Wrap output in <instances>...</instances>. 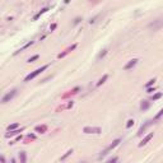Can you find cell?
Returning <instances> with one entry per match:
<instances>
[{"label":"cell","instance_id":"obj_1","mask_svg":"<svg viewBox=\"0 0 163 163\" xmlns=\"http://www.w3.org/2000/svg\"><path fill=\"white\" fill-rule=\"evenodd\" d=\"M50 66V64H46V65H43V66H41V68H38V69H36L35 71H32L31 74H28L26 78H24V82H29V80H32V79H35V78L38 75V74H41L42 71H45L47 68Z\"/></svg>","mask_w":163,"mask_h":163},{"label":"cell","instance_id":"obj_2","mask_svg":"<svg viewBox=\"0 0 163 163\" xmlns=\"http://www.w3.org/2000/svg\"><path fill=\"white\" fill-rule=\"evenodd\" d=\"M15 93H17V89H12L10 92H8V93L1 98V103H7V102H9L10 99H13V97L15 96Z\"/></svg>","mask_w":163,"mask_h":163},{"label":"cell","instance_id":"obj_3","mask_svg":"<svg viewBox=\"0 0 163 163\" xmlns=\"http://www.w3.org/2000/svg\"><path fill=\"white\" fill-rule=\"evenodd\" d=\"M75 47H77V43H74V45H73V46L68 47V48H66V50H65L64 52H61V54H59V55H58V59H63V58H65V56L68 55V54H69L70 51H73V50H74Z\"/></svg>","mask_w":163,"mask_h":163},{"label":"cell","instance_id":"obj_4","mask_svg":"<svg viewBox=\"0 0 163 163\" xmlns=\"http://www.w3.org/2000/svg\"><path fill=\"white\" fill-rule=\"evenodd\" d=\"M120 142H121V139H115V140H114V142H112V144H111V145H110V147H108L107 149H106V150L103 152V153H102V154H103V155H105V154H107V153H108V152H110L111 149H114L115 147H117V145H119V144H120Z\"/></svg>","mask_w":163,"mask_h":163},{"label":"cell","instance_id":"obj_5","mask_svg":"<svg viewBox=\"0 0 163 163\" xmlns=\"http://www.w3.org/2000/svg\"><path fill=\"white\" fill-rule=\"evenodd\" d=\"M136 64H138V59H133V60H130V61H129V63L125 65V68H124V69H125V70H129V69L134 68Z\"/></svg>","mask_w":163,"mask_h":163},{"label":"cell","instance_id":"obj_6","mask_svg":"<svg viewBox=\"0 0 163 163\" xmlns=\"http://www.w3.org/2000/svg\"><path fill=\"white\" fill-rule=\"evenodd\" d=\"M84 133H94V134H99L101 133V129L99 127H84Z\"/></svg>","mask_w":163,"mask_h":163},{"label":"cell","instance_id":"obj_7","mask_svg":"<svg viewBox=\"0 0 163 163\" xmlns=\"http://www.w3.org/2000/svg\"><path fill=\"white\" fill-rule=\"evenodd\" d=\"M23 129H15V130H10V131H8V134H5V138H10V136H14V135H17V134H19Z\"/></svg>","mask_w":163,"mask_h":163},{"label":"cell","instance_id":"obj_8","mask_svg":"<svg viewBox=\"0 0 163 163\" xmlns=\"http://www.w3.org/2000/svg\"><path fill=\"white\" fill-rule=\"evenodd\" d=\"M153 136H154V134H153V133H150L149 135H147V136H145V138L142 140V143L139 144V147H143V145H145V144H147V143H148V142H149V140H150L152 138H153Z\"/></svg>","mask_w":163,"mask_h":163},{"label":"cell","instance_id":"obj_9","mask_svg":"<svg viewBox=\"0 0 163 163\" xmlns=\"http://www.w3.org/2000/svg\"><path fill=\"white\" fill-rule=\"evenodd\" d=\"M150 122H152V121H147V122H145V124H144V125H143L142 127L139 129V131H138V135H142V134L145 131V129H147V127L150 125Z\"/></svg>","mask_w":163,"mask_h":163},{"label":"cell","instance_id":"obj_10","mask_svg":"<svg viewBox=\"0 0 163 163\" xmlns=\"http://www.w3.org/2000/svg\"><path fill=\"white\" fill-rule=\"evenodd\" d=\"M150 107V103L148 102V101H143L142 105H140V110L142 111H145V110H148Z\"/></svg>","mask_w":163,"mask_h":163},{"label":"cell","instance_id":"obj_11","mask_svg":"<svg viewBox=\"0 0 163 163\" xmlns=\"http://www.w3.org/2000/svg\"><path fill=\"white\" fill-rule=\"evenodd\" d=\"M47 10H48V8H43L42 10H40V12H38V13H37V14H36L35 17H33V20H37V19L40 18V17H41V15L43 14V13H46Z\"/></svg>","mask_w":163,"mask_h":163},{"label":"cell","instance_id":"obj_12","mask_svg":"<svg viewBox=\"0 0 163 163\" xmlns=\"http://www.w3.org/2000/svg\"><path fill=\"white\" fill-rule=\"evenodd\" d=\"M31 45H33V41H29V42H28V43H26V45H24V46H23V47H22V48H19V50H18V51H15V54H14V55H17V54H19V52H22V51H23V50L28 48V47H29V46H31Z\"/></svg>","mask_w":163,"mask_h":163},{"label":"cell","instance_id":"obj_13","mask_svg":"<svg viewBox=\"0 0 163 163\" xmlns=\"http://www.w3.org/2000/svg\"><path fill=\"white\" fill-rule=\"evenodd\" d=\"M79 91H80V87H77V88H74V89H73V91H70L68 94H65V96H64V98L69 97V96H71V94H77V93L79 92Z\"/></svg>","mask_w":163,"mask_h":163},{"label":"cell","instance_id":"obj_14","mask_svg":"<svg viewBox=\"0 0 163 163\" xmlns=\"http://www.w3.org/2000/svg\"><path fill=\"white\" fill-rule=\"evenodd\" d=\"M107 79H108V75H107V74H105V75H103V77H102V78H101V79H99V82L97 83V87L102 86V84H103L106 80H107Z\"/></svg>","mask_w":163,"mask_h":163},{"label":"cell","instance_id":"obj_15","mask_svg":"<svg viewBox=\"0 0 163 163\" xmlns=\"http://www.w3.org/2000/svg\"><path fill=\"white\" fill-rule=\"evenodd\" d=\"M15 129H18V124H12V125H9L7 127V130L10 131V130H15Z\"/></svg>","mask_w":163,"mask_h":163},{"label":"cell","instance_id":"obj_16","mask_svg":"<svg viewBox=\"0 0 163 163\" xmlns=\"http://www.w3.org/2000/svg\"><path fill=\"white\" fill-rule=\"evenodd\" d=\"M162 96H163V93H155L154 96H153V97H152V101H157V99H159L161 97H162Z\"/></svg>","mask_w":163,"mask_h":163},{"label":"cell","instance_id":"obj_17","mask_svg":"<svg viewBox=\"0 0 163 163\" xmlns=\"http://www.w3.org/2000/svg\"><path fill=\"white\" fill-rule=\"evenodd\" d=\"M71 153H73V149H70V150H68V152H66V153H65V154H64L63 157H61V158H60V161H64V159L66 158V157H69V155H70Z\"/></svg>","mask_w":163,"mask_h":163},{"label":"cell","instance_id":"obj_18","mask_svg":"<svg viewBox=\"0 0 163 163\" xmlns=\"http://www.w3.org/2000/svg\"><path fill=\"white\" fill-rule=\"evenodd\" d=\"M162 116H163V108H162V110H161V111L158 112V114H157V115H155V117H154V121H157V120H159V119H161V117H162Z\"/></svg>","mask_w":163,"mask_h":163},{"label":"cell","instance_id":"obj_19","mask_svg":"<svg viewBox=\"0 0 163 163\" xmlns=\"http://www.w3.org/2000/svg\"><path fill=\"white\" fill-rule=\"evenodd\" d=\"M47 130V126H37L36 127V131H46Z\"/></svg>","mask_w":163,"mask_h":163},{"label":"cell","instance_id":"obj_20","mask_svg":"<svg viewBox=\"0 0 163 163\" xmlns=\"http://www.w3.org/2000/svg\"><path fill=\"white\" fill-rule=\"evenodd\" d=\"M19 158H20V161L23 162V163L26 162V153H24V152H22V153L19 154Z\"/></svg>","mask_w":163,"mask_h":163},{"label":"cell","instance_id":"obj_21","mask_svg":"<svg viewBox=\"0 0 163 163\" xmlns=\"http://www.w3.org/2000/svg\"><path fill=\"white\" fill-rule=\"evenodd\" d=\"M38 58H40V55H35V56H32L31 59H28V63H33L35 60H37Z\"/></svg>","mask_w":163,"mask_h":163},{"label":"cell","instance_id":"obj_22","mask_svg":"<svg viewBox=\"0 0 163 163\" xmlns=\"http://www.w3.org/2000/svg\"><path fill=\"white\" fill-rule=\"evenodd\" d=\"M134 122H135L134 120H129V121H127V124H126V129H130V127L134 125Z\"/></svg>","mask_w":163,"mask_h":163},{"label":"cell","instance_id":"obj_23","mask_svg":"<svg viewBox=\"0 0 163 163\" xmlns=\"http://www.w3.org/2000/svg\"><path fill=\"white\" fill-rule=\"evenodd\" d=\"M154 82H155V79H152V80H149L147 84H145V87H147V88H149L150 86H153V84H154Z\"/></svg>","mask_w":163,"mask_h":163},{"label":"cell","instance_id":"obj_24","mask_svg":"<svg viewBox=\"0 0 163 163\" xmlns=\"http://www.w3.org/2000/svg\"><path fill=\"white\" fill-rule=\"evenodd\" d=\"M106 54H107V50H103V52H101V54H99L98 59H102V58H105V56H106Z\"/></svg>","mask_w":163,"mask_h":163},{"label":"cell","instance_id":"obj_25","mask_svg":"<svg viewBox=\"0 0 163 163\" xmlns=\"http://www.w3.org/2000/svg\"><path fill=\"white\" fill-rule=\"evenodd\" d=\"M56 26H58V24H56V23H54V24H52L51 27H50V31H51V32H52V31L55 29V28H56Z\"/></svg>","mask_w":163,"mask_h":163},{"label":"cell","instance_id":"obj_26","mask_svg":"<svg viewBox=\"0 0 163 163\" xmlns=\"http://www.w3.org/2000/svg\"><path fill=\"white\" fill-rule=\"evenodd\" d=\"M147 91H148V93H152V92H154V88H147Z\"/></svg>","mask_w":163,"mask_h":163},{"label":"cell","instance_id":"obj_27","mask_svg":"<svg viewBox=\"0 0 163 163\" xmlns=\"http://www.w3.org/2000/svg\"><path fill=\"white\" fill-rule=\"evenodd\" d=\"M108 161H110V162H116V161H117V158H110Z\"/></svg>","mask_w":163,"mask_h":163},{"label":"cell","instance_id":"obj_28","mask_svg":"<svg viewBox=\"0 0 163 163\" xmlns=\"http://www.w3.org/2000/svg\"><path fill=\"white\" fill-rule=\"evenodd\" d=\"M79 20H80V18H77V19H75V22H74V24H77V23H79Z\"/></svg>","mask_w":163,"mask_h":163}]
</instances>
